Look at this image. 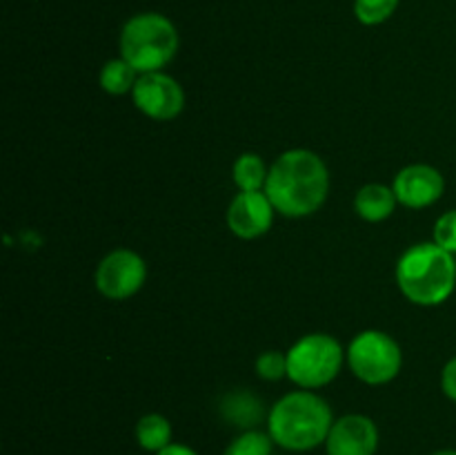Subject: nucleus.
Instances as JSON below:
<instances>
[{
  "instance_id": "obj_22",
  "label": "nucleus",
  "mask_w": 456,
  "mask_h": 455,
  "mask_svg": "<svg viewBox=\"0 0 456 455\" xmlns=\"http://www.w3.org/2000/svg\"><path fill=\"white\" fill-rule=\"evenodd\" d=\"M154 455H199V453H196V451L191 449V446L176 444V442H172V444L165 446L163 451H159V453H154Z\"/></svg>"
},
{
  "instance_id": "obj_1",
  "label": "nucleus",
  "mask_w": 456,
  "mask_h": 455,
  "mask_svg": "<svg viewBox=\"0 0 456 455\" xmlns=\"http://www.w3.org/2000/svg\"><path fill=\"white\" fill-rule=\"evenodd\" d=\"M263 192L283 217H310L328 201L330 170L316 152L294 147L276 156Z\"/></svg>"
},
{
  "instance_id": "obj_14",
  "label": "nucleus",
  "mask_w": 456,
  "mask_h": 455,
  "mask_svg": "<svg viewBox=\"0 0 456 455\" xmlns=\"http://www.w3.org/2000/svg\"><path fill=\"white\" fill-rule=\"evenodd\" d=\"M134 435H136L138 446H141L142 451H147V453H159L165 446L172 444L174 428L172 422H169L165 415L147 413L136 422Z\"/></svg>"
},
{
  "instance_id": "obj_8",
  "label": "nucleus",
  "mask_w": 456,
  "mask_h": 455,
  "mask_svg": "<svg viewBox=\"0 0 456 455\" xmlns=\"http://www.w3.org/2000/svg\"><path fill=\"white\" fill-rule=\"evenodd\" d=\"M132 101L147 119L167 123L185 110V89L174 76L165 71H150V74L138 76Z\"/></svg>"
},
{
  "instance_id": "obj_18",
  "label": "nucleus",
  "mask_w": 456,
  "mask_h": 455,
  "mask_svg": "<svg viewBox=\"0 0 456 455\" xmlns=\"http://www.w3.org/2000/svg\"><path fill=\"white\" fill-rule=\"evenodd\" d=\"M399 0H354V16L361 25L374 27L395 16Z\"/></svg>"
},
{
  "instance_id": "obj_21",
  "label": "nucleus",
  "mask_w": 456,
  "mask_h": 455,
  "mask_svg": "<svg viewBox=\"0 0 456 455\" xmlns=\"http://www.w3.org/2000/svg\"><path fill=\"white\" fill-rule=\"evenodd\" d=\"M441 391L450 401L456 404V355L445 361L444 370H441Z\"/></svg>"
},
{
  "instance_id": "obj_4",
  "label": "nucleus",
  "mask_w": 456,
  "mask_h": 455,
  "mask_svg": "<svg viewBox=\"0 0 456 455\" xmlns=\"http://www.w3.org/2000/svg\"><path fill=\"white\" fill-rule=\"evenodd\" d=\"M181 47L176 25L159 12H142L129 18L120 29V58L138 74L163 71Z\"/></svg>"
},
{
  "instance_id": "obj_2",
  "label": "nucleus",
  "mask_w": 456,
  "mask_h": 455,
  "mask_svg": "<svg viewBox=\"0 0 456 455\" xmlns=\"http://www.w3.org/2000/svg\"><path fill=\"white\" fill-rule=\"evenodd\" d=\"M332 424V406L305 388L285 393L267 413V433L276 446L289 453H307L325 444Z\"/></svg>"
},
{
  "instance_id": "obj_23",
  "label": "nucleus",
  "mask_w": 456,
  "mask_h": 455,
  "mask_svg": "<svg viewBox=\"0 0 456 455\" xmlns=\"http://www.w3.org/2000/svg\"><path fill=\"white\" fill-rule=\"evenodd\" d=\"M432 455H456V449H441V451H435Z\"/></svg>"
},
{
  "instance_id": "obj_19",
  "label": "nucleus",
  "mask_w": 456,
  "mask_h": 455,
  "mask_svg": "<svg viewBox=\"0 0 456 455\" xmlns=\"http://www.w3.org/2000/svg\"><path fill=\"white\" fill-rule=\"evenodd\" d=\"M256 375L265 382H279L288 377V352L283 351H265L256 357Z\"/></svg>"
},
{
  "instance_id": "obj_12",
  "label": "nucleus",
  "mask_w": 456,
  "mask_h": 455,
  "mask_svg": "<svg viewBox=\"0 0 456 455\" xmlns=\"http://www.w3.org/2000/svg\"><path fill=\"white\" fill-rule=\"evenodd\" d=\"M396 201L395 190L383 183H368L361 187L354 196V210L363 221L368 223H381L395 214Z\"/></svg>"
},
{
  "instance_id": "obj_11",
  "label": "nucleus",
  "mask_w": 456,
  "mask_h": 455,
  "mask_svg": "<svg viewBox=\"0 0 456 455\" xmlns=\"http://www.w3.org/2000/svg\"><path fill=\"white\" fill-rule=\"evenodd\" d=\"M379 426L372 418L363 413H347L334 419L330 435L325 440L328 455H377Z\"/></svg>"
},
{
  "instance_id": "obj_13",
  "label": "nucleus",
  "mask_w": 456,
  "mask_h": 455,
  "mask_svg": "<svg viewBox=\"0 0 456 455\" xmlns=\"http://www.w3.org/2000/svg\"><path fill=\"white\" fill-rule=\"evenodd\" d=\"M221 413L227 422L249 431V428H254L263 419V404L258 401V397L252 395V393L236 391L230 393V395L221 401Z\"/></svg>"
},
{
  "instance_id": "obj_3",
  "label": "nucleus",
  "mask_w": 456,
  "mask_h": 455,
  "mask_svg": "<svg viewBox=\"0 0 456 455\" xmlns=\"http://www.w3.org/2000/svg\"><path fill=\"white\" fill-rule=\"evenodd\" d=\"M396 285L410 303L435 308L448 302L456 288V259L435 241L414 244L399 257Z\"/></svg>"
},
{
  "instance_id": "obj_17",
  "label": "nucleus",
  "mask_w": 456,
  "mask_h": 455,
  "mask_svg": "<svg viewBox=\"0 0 456 455\" xmlns=\"http://www.w3.org/2000/svg\"><path fill=\"white\" fill-rule=\"evenodd\" d=\"M274 440L267 431L249 428L236 435L230 444L225 446L223 455H272L274 453Z\"/></svg>"
},
{
  "instance_id": "obj_20",
  "label": "nucleus",
  "mask_w": 456,
  "mask_h": 455,
  "mask_svg": "<svg viewBox=\"0 0 456 455\" xmlns=\"http://www.w3.org/2000/svg\"><path fill=\"white\" fill-rule=\"evenodd\" d=\"M432 241L439 248L448 250L450 254H456V210H448L441 214L432 230Z\"/></svg>"
},
{
  "instance_id": "obj_16",
  "label": "nucleus",
  "mask_w": 456,
  "mask_h": 455,
  "mask_svg": "<svg viewBox=\"0 0 456 455\" xmlns=\"http://www.w3.org/2000/svg\"><path fill=\"white\" fill-rule=\"evenodd\" d=\"M138 76L141 74L125 58L118 56L102 65L101 74H98V83H101L102 92L111 94V96H125V94L134 92Z\"/></svg>"
},
{
  "instance_id": "obj_6",
  "label": "nucleus",
  "mask_w": 456,
  "mask_h": 455,
  "mask_svg": "<svg viewBox=\"0 0 456 455\" xmlns=\"http://www.w3.org/2000/svg\"><path fill=\"white\" fill-rule=\"evenodd\" d=\"M352 375L368 386H386L403 368V351L392 335L383 330H361L346 351Z\"/></svg>"
},
{
  "instance_id": "obj_7",
  "label": "nucleus",
  "mask_w": 456,
  "mask_h": 455,
  "mask_svg": "<svg viewBox=\"0 0 456 455\" xmlns=\"http://www.w3.org/2000/svg\"><path fill=\"white\" fill-rule=\"evenodd\" d=\"M147 263L136 250L116 248L101 259L96 268V290L110 302H125L145 285Z\"/></svg>"
},
{
  "instance_id": "obj_15",
  "label": "nucleus",
  "mask_w": 456,
  "mask_h": 455,
  "mask_svg": "<svg viewBox=\"0 0 456 455\" xmlns=\"http://www.w3.org/2000/svg\"><path fill=\"white\" fill-rule=\"evenodd\" d=\"M270 168L256 152H245L232 165V178L239 192H263Z\"/></svg>"
},
{
  "instance_id": "obj_9",
  "label": "nucleus",
  "mask_w": 456,
  "mask_h": 455,
  "mask_svg": "<svg viewBox=\"0 0 456 455\" xmlns=\"http://www.w3.org/2000/svg\"><path fill=\"white\" fill-rule=\"evenodd\" d=\"M396 201L410 210H426L435 205L445 192V178L435 165L412 163L399 170L392 183Z\"/></svg>"
},
{
  "instance_id": "obj_10",
  "label": "nucleus",
  "mask_w": 456,
  "mask_h": 455,
  "mask_svg": "<svg viewBox=\"0 0 456 455\" xmlns=\"http://www.w3.org/2000/svg\"><path fill=\"white\" fill-rule=\"evenodd\" d=\"M274 214L276 210L265 192H239L227 205L225 221L232 235L252 241L270 232Z\"/></svg>"
},
{
  "instance_id": "obj_5",
  "label": "nucleus",
  "mask_w": 456,
  "mask_h": 455,
  "mask_svg": "<svg viewBox=\"0 0 456 455\" xmlns=\"http://www.w3.org/2000/svg\"><path fill=\"white\" fill-rule=\"evenodd\" d=\"M346 351L341 342L328 333H310L289 346L288 379L305 391L328 386L341 373Z\"/></svg>"
}]
</instances>
